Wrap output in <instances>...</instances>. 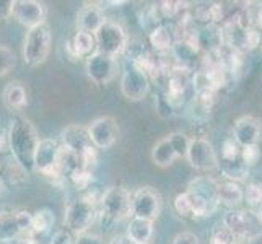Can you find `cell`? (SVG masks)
Here are the masks:
<instances>
[{
  "instance_id": "1",
  "label": "cell",
  "mask_w": 262,
  "mask_h": 244,
  "mask_svg": "<svg viewBox=\"0 0 262 244\" xmlns=\"http://www.w3.org/2000/svg\"><path fill=\"white\" fill-rule=\"evenodd\" d=\"M8 148H10L15 161L26 173L34 171V151L38 148L39 137L34 125L26 117H15L10 122V129L7 135Z\"/></svg>"
},
{
  "instance_id": "2",
  "label": "cell",
  "mask_w": 262,
  "mask_h": 244,
  "mask_svg": "<svg viewBox=\"0 0 262 244\" xmlns=\"http://www.w3.org/2000/svg\"><path fill=\"white\" fill-rule=\"evenodd\" d=\"M132 215V194L122 186L106 189L99 198V216L103 227L110 228Z\"/></svg>"
},
{
  "instance_id": "3",
  "label": "cell",
  "mask_w": 262,
  "mask_h": 244,
  "mask_svg": "<svg viewBox=\"0 0 262 244\" xmlns=\"http://www.w3.org/2000/svg\"><path fill=\"white\" fill-rule=\"evenodd\" d=\"M222 223L233 233L236 242L248 244L262 236V220L254 210L230 209Z\"/></svg>"
},
{
  "instance_id": "4",
  "label": "cell",
  "mask_w": 262,
  "mask_h": 244,
  "mask_svg": "<svg viewBox=\"0 0 262 244\" xmlns=\"http://www.w3.org/2000/svg\"><path fill=\"white\" fill-rule=\"evenodd\" d=\"M52 46V33L48 23L28 30L23 39V60L28 67H38L46 62Z\"/></svg>"
},
{
  "instance_id": "5",
  "label": "cell",
  "mask_w": 262,
  "mask_h": 244,
  "mask_svg": "<svg viewBox=\"0 0 262 244\" xmlns=\"http://www.w3.org/2000/svg\"><path fill=\"white\" fill-rule=\"evenodd\" d=\"M96 215V204L86 201L85 197H80L67 205L64 215V227L67 231L78 236V234L86 233V230L93 225Z\"/></svg>"
},
{
  "instance_id": "6",
  "label": "cell",
  "mask_w": 262,
  "mask_h": 244,
  "mask_svg": "<svg viewBox=\"0 0 262 244\" xmlns=\"http://www.w3.org/2000/svg\"><path fill=\"white\" fill-rule=\"evenodd\" d=\"M95 41H96V51L106 54V56L117 57L119 54L124 52L125 46H127V34L125 30L119 23L116 21H104L95 33Z\"/></svg>"
},
{
  "instance_id": "7",
  "label": "cell",
  "mask_w": 262,
  "mask_h": 244,
  "mask_svg": "<svg viewBox=\"0 0 262 244\" xmlns=\"http://www.w3.org/2000/svg\"><path fill=\"white\" fill-rule=\"evenodd\" d=\"M60 153L62 147L59 145L57 140L52 139H42L38 143V148L34 151V171L49 176L57 178L60 174Z\"/></svg>"
},
{
  "instance_id": "8",
  "label": "cell",
  "mask_w": 262,
  "mask_h": 244,
  "mask_svg": "<svg viewBox=\"0 0 262 244\" xmlns=\"http://www.w3.org/2000/svg\"><path fill=\"white\" fill-rule=\"evenodd\" d=\"M121 92L132 103L142 101L150 92V77L134 64H129L121 78Z\"/></svg>"
},
{
  "instance_id": "9",
  "label": "cell",
  "mask_w": 262,
  "mask_h": 244,
  "mask_svg": "<svg viewBox=\"0 0 262 244\" xmlns=\"http://www.w3.org/2000/svg\"><path fill=\"white\" fill-rule=\"evenodd\" d=\"M86 129L92 145L98 150L111 148L117 142V139H119V125L110 116L98 117Z\"/></svg>"
},
{
  "instance_id": "10",
  "label": "cell",
  "mask_w": 262,
  "mask_h": 244,
  "mask_svg": "<svg viewBox=\"0 0 262 244\" xmlns=\"http://www.w3.org/2000/svg\"><path fill=\"white\" fill-rule=\"evenodd\" d=\"M117 74V60L116 57L106 56L101 52H95L86 59V75L95 85L111 83Z\"/></svg>"
},
{
  "instance_id": "11",
  "label": "cell",
  "mask_w": 262,
  "mask_h": 244,
  "mask_svg": "<svg viewBox=\"0 0 262 244\" xmlns=\"http://www.w3.org/2000/svg\"><path fill=\"white\" fill-rule=\"evenodd\" d=\"M186 158L191 166L199 171H212L219 168V157L212 143L205 139H191Z\"/></svg>"
},
{
  "instance_id": "12",
  "label": "cell",
  "mask_w": 262,
  "mask_h": 244,
  "mask_svg": "<svg viewBox=\"0 0 262 244\" xmlns=\"http://www.w3.org/2000/svg\"><path fill=\"white\" fill-rule=\"evenodd\" d=\"M12 16L28 30L46 23V7L36 0H13Z\"/></svg>"
},
{
  "instance_id": "13",
  "label": "cell",
  "mask_w": 262,
  "mask_h": 244,
  "mask_svg": "<svg viewBox=\"0 0 262 244\" xmlns=\"http://www.w3.org/2000/svg\"><path fill=\"white\" fill-rule=\"evenodd\" d=\"M160 195L151 187H140L132 194V216L153 221L160 213Z\"/></svg>"
},
{
  "instance_id": "14",
  "label": "cell",
  "mask_w": 262,
  "mask_h": 244,
  "mask_svg": "<svg viewBox=\"0 0 262 244\" xmlns=\"http://www.w3.org/2000/svg\"><path fill=\"white\" fill-rule=\"evenodd\" d=\"M233 139L241 148L249 145H257L259 140L262 139L260 122L252 116L238 117L233 125Z\"/></svg>"
},
{
  "instance_id": "15",
  "label": "cell",
  "mask_w": 262,
  "mask_h": 244,
  "mask_svg": "<svg viewBox=\"0 0 262 244\" xmlns=\"http://www.w3.org/2000/svg\"><path fill=\"white\" fill-rule=\"evenodd\" d=\"M60 140H62V148L69 153H74V155L80 157L82 153H85L88 148H93L92 140H90L88 129L83 125H69L60 134Z\"/></svg>"
},
{
  "instance_id": "16",
  "label": "cell",
  "mask_w": 262,
  "mask_h": 244,
  "mask_svg": "<svg viewBox=\"0 0 262 244\" xmlns=\"http://www.w3.org/2000/svg\"><path fill=\"white\" fill-rule=\"evenodd\" d=\"M106 21L104 13L99 7L95 4H86L85 7L80 8V12L77 15V31H83L93 34L101 28V25Z\"/></svg>"
},
{
  "instance_id": "17",
  "label": "cell",
  "mask_w": 262,
  "mask_h": 244,
  "mask_svg": "<svg viewBox=\"0 0 262 244\" xmlns=\"http://www.w3.org/2000/svg\"><path fill=\"white\" fill-rule=\"evenodd\" d=\"M67 51L74 59H88L96 52L95 36L83 31H75L67 42Z\"/></svg>"
},
{
  "instance_id": "18",
  "label": "cell",
  "mask_w": 262,
  "mask_h": 244,
  "mask_svg": "<svg viewBox=\"0 0 262 244\" xmlns=\"http://www.w3.org/2000/svg\"><path fill=\"white\" fill-rule=\"evenodd\" d=\"M2 101L7 109L10 111H20L28 104V93L26 88L20 83V81H10L2 93Z\"/></svg>"
},
{
  "instance_id": "19",
  "label": "cell",
  "mask_w": 262,
  "mask_h": 244,
  "mask_svg": "<svg viewBox=\"0 0 262 244\" xmlns=\"http://www.w3.org/2000/svg\"><path fill=\"white\" fill-rule=\"evenodd\" d=\"M125 236L135 244H150L153 239V221L132 216Z\"/></svg>"
},
{
  "instance_id": "20",
  "label": "cell",
  "mask_w": 262,
  "mask_h": 244,
  "mask_svg": "<svg viewBox=\"0 0 262 244\" xmlns=\"http://www.w3.org/2000/svg\"><path fill=\"white\" fill-rule=\"evenodd\" d=\"M216 198H219V204L234 209L238 204L243 202V187L234 181H220L219 186H216Z\"/></svg>"
},
{
  "instance_id": "21",
  "label": "cell",
  "mask_w": 262,
  "mask_h": 244,
  "mask_svg": "<svg viewBox=\"0 0 262 244\" xmlns=\"http://www.w3.org/2000/svg\"><path fill=\"white\" fill-rule=\"evenodd\" d=\"M25 233L23 227L18 221L16 212L0 213V242H12Z\"/></svg>"
},
{
  "instance_id": "22",
  "label": "cell",
  "mask_w": 262,
  "mask_h": 244,
  "mask_svg": "<svg viewBox=\"0 0 262 244\" xmlns=\"http://www.w3.org/2000/svg\"><path fill=\"white\" fill-rule=\"evenodd\" d=\"M216 186H219V181H215L209 176L204 178H195L192 179L187 186V192L197 194L204 198H207L210 204L219 207V198H216Z\"/></svg>"
},
{
  "instance_id": "23",
  "label": "cell",
  "mask_w": 262,
  "mask_h": 244,
  "mask_svg": "<svg viewBox=\"0 0 262 244\" xmlns=\"http://www.w3.org/2000/svg\"><path fill=\"white\" fill-rule=\"evenodd\" d=\"M151 160L157 166L160 168H168L178 160V153L173 147V143L168 139V135L165 139H161L151 150Z\"/></svg>"
},
{
  "instance_id": "24",
  "label": "cell",
  "mask_w": 262,
  "mask_h": 244,
  "mask_svg": "<svg viewBox=\"0 0 262 244\" xmlns=\"http://www.w3.org/2000/svg\"><path fill=\"white\" fill-rule=\"evenodd\" d=\"M219 168L222 169V174L225 178L228 181H234V183H239V181L246 179L249 174V168L245 165L241 157L233 160H219Z\"/></svg>"
},
{
  "instance_id": "25",
  "label": "cell",
  "mask_w": 262,
  "mask_h": 244,
  "mask_svg": "<svg viewBox=\"0 0 262 244\" xmlns=\"http://www.w3.org/2000/svg\"><path fill=\"white\" fill-rule=\"evenodd\" d=\"M148 39L151 48L157 51V54H163L173 48V33L165 25H158L157 28H153L150 31Z\"/></svg>"
},
{
  "instance_id": "26",
  "label": "cell",
  "mask_w": 262,
  "mask_h": 244,
  "mask_svg": "<svg viewBox=\"0 0 262 244\" xmlns=\"http://www.w3.org/2000/svg\"><path fill=\"white\" fill-rule=\"evenodd\" d=\"M54 221H56V216H54L52 210L49 209L36 210L31 215V231L38 234L48 233L54 227Z\"/></svg>"
},
{
  "instance_id": "27",
  "label": "cell",
  "mask_w": 262,
  "mask_h": 244,
  "mask_svg": "<svg viewBox=\"0 0 262 244\" xmlns=\"http://www.w3.org/2000/svg\"><path fill=\"white\" fill-rule=\"evenodd\" d=\"M187 197H189V204H191V212H192V218H202V216H209L210 213L215 212L216 205L210 204L207 198L197 195V194H192V192H187Z\"/></svg>"
},
{
  "instance_id": "28",
  "label": "cell",
  "mask_w": 262,
  "mask_h": 244,
  "mask_svg": "<svg viewBox=\"0 0 262 244\" xmlns=\"http://www.w3.org/2000/svg\"><path fill=\"white\" fill-rule=\"evenodd\" d=\"M243 201H246V204L254 209V207H259L262 202V184L257 183V181H251V183L246 184V187L243 189Z\"/></svg>"
},
{
  "instance_id": "29",
  "label": "cell",
  "mask_w": 262,
  "mask_h": 244,
  "mask_svg": "<svg viewBox=\"0 0 262 244\" xmlns=\"http://www.w3.org/2000/svg\"><path fill=\"white\" fill-rule=\"evenodd\" d=\"M236 239H234L233 233L225 227V225L220 221L216 223L215 227L212 228L210 233V244H234Z\"/></svg>"
},
{
  "instance_id": "30",
  "label": "cell",
  "mask_w": 262,
  "mask_h": 244,
  "mask_svg": "<svg viewBox=\"0 0 262 244\" xmlns=\"http://www.w3.org/2000/svg\"><path fill=\"white\" fill-rule=\"evenodd\" d=\"M15 67V54L10 48L0 46V78L10 74Z\"/></svg>"
},
{
  "instance_id": "31",
  "label": "cell",
  "mask_w": 262,
  "mask_h": 244,
  "mask_svg": "<svg viewBox=\"0 0 262 244\" xmlns=\"http://www.w3.org/2000/svg\"><path fill=\"white\" fill-rule=\"evenodd\" d=\"M168 139L173 143V147L178 153V158H186V153L189 148V143H191V139L187 137L183 132H173L168 135Z\"/></svg>"
},
{
  "instance_id": "32",
  "label": "cell",
  "mask_w": 262,
  "mask_h": 244,
  "mask_svg": "<svg viewBox=\"0 0 262 244\" xmlns=\"http://www.w3.org/2000/svg\"><path fill=\"white\" fill-rule=\"evenodd\" d=\"M260 31L256 28V26H249V28L245 30L243 33V49L245 51H252L260 46Z\"/></svg>"
},
{
  "instance_id": "33",
  "label": "cell",
  "mask_w": 262,
  "mask_h": 244,
  "mask_svg": "<svg viewBox=\"0 0 262 244\" xmlns=\"http://www.w3.org/2000/svg\"><path fill=\"white\" fill-rule=\"evenodd\" d=\"M174 212L181 216V218H192V212H191V204H189V197L186 192H181L174 197Z\"/></svg>"
},
{
  "instance_id": "34",
  "label": "cell",
  "mask_w": 262,
  "mask_h": 244,
  "mask_svg": "<svg viewBox=\"0 0 262 244\" xmlns=\"http://www.w3.org/2000/svg\"><path fill=\"white\" fill-rule=\"evenodd\" d=\"M241 160L245 161V165L249 168V166H254L256 163L259 161L260 158V150H259V145H249V147H243L241 148V153H239Z\"/></svg>"
},
{
  "instance_id": "35",
  "label": "cell",
  "mask_w": 262,
  "mask_h": 244,
  "mask_svg": "<svg viewBox=\"0 0 262 244\" xmlns=\"http://www.w3.org/2000/svg\"><path fill=\"white\" fill-rule=\"evenodd\" d=\"M241 153V147L234 142L233 137H228L222 143V160H233L238 158Z\"/></svg>"
},
{
  "instance_id": "36",
  "label": "cell",
  "mask_w": 262,
  "mask_h": 244,
  "mask_svg": "<svg viewBox=\"0 0 262 244\" xmlns=\"http://www.w3.org/2000/svg\"><path fill=\"white\" fill-rule=\"evenodd\" d=\"M51 244H74V238H72V233L64 228L54 234L51 239Z\"/></svg>"
},
{
  "instance_id": "37",
  "label": "cell",
  "mask_w": 262,
  "mask_h": 244,
  "mask_svg": "<svg viewBox=\"0 0 262 244\" xmlns=\"http://www.w3.org/2000/svg\"><path fill=\"white\" fill-rule=\"evenodd\" d=\"M74 244H104L103 239L96 236V234H90V233H82L74 239Z\"/></svg>"
},
{
  "instance_id": "38",
  "label": "cell",
  "mask_w": 262,
  "mask_h": 244,
  "mask_svg": "<svg viewBox=\"0 0 262 244\" xmlns=\"http://www.w3.org/2000/svg\"><path fill=\"white\" fill-rule=\"evenodd\" d=\"M173 244H199V238L191 231H183L173 239Z\"/></svg>"
},
{
  "instance_id": "39",
  "label": "cell",
  "mask_w": 262,
  "mask_h": 244,
  "mask_svg": "<svg viewBox=\"0 0 262 244\" xmlns=\"http://www.w3.org/2000/svg\"><path fill=\"white\" fill-rule=\"evenodd\" d=\"M12 7L13 0H0V21L12 18Z\"/></svg>"
},
{
  "instance_id": "40",
  "label": "cell",
  "mask_w": 262,
  "mask_h": 244,
  "mask_svg": "<svg viewBox=\"0 0 262 244\" xmlns=\"http://www.w3.org/2000/svg\"><path fill=\"white\" fill-rule=\"evenodd\" d=\"M110 244H135V242H132L125 234H121V236H113Z\"/></svg>"
},
{
  "instance_id": "41",
  "label": "cell",
  "mask_w": 262,
  "mask_h": 244,
  "mask_svg": "<svg viewBox=\"0 0 262 244\" xmlns=\"http://www.w3.org/2000/svg\"><path fill=\"white\" fill-rule=\"evenodd\" d=\"M257 215H259V218L262 220V202H260V205H259V209H257V212H256Z\"/></svg>"
},
{
  "instance_id": "42",
  "label": "cell",
  "mask_w": 262,
  "mask_h": 244,
  "mask_svg": "<svg viewBox=\"0 0 262 244\" xmlns=\"http://www.w3.org/2000/svg\"><path fill=\"white\" fill-rule=\"evenodd\" d=\"M234 244H243V242H234Z\"/></svg>"
}]
</instances>
